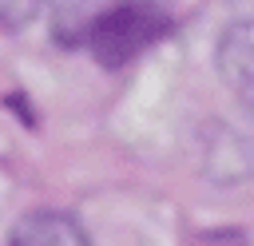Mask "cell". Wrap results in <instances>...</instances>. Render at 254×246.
I'll list each match as a JSON object with an SVG mask.
<instances>
[{
	"label": "cell",
	"instance_id": "cell-1",
	"mask_svg": "<svg viewBox=\"0 0 254 246\" xmlns=\"http://www.w3.org/2000/svg\"><path fill=\"white\" fill-rule=\"evenodd\" d=\"M171 28V12L159 0H119L103 16H95L87 40L103 67H123Z\"/></svg>",
	"mask_w": 254,
	"mask_h": 246
},
{
	"label": "cell",
	"instance_id": "cell-2",
	"mask_svg": "<svg viewBox=\"0 0 254 246\" xmlns=\"http://www.w3.org/2000/svg\"><path fill=\"white\" fill-rule=\"evenodd\" d=\"M218 75L226 79V87L254 107V16L238 20L222 32L218 40Z\"/></svg>",
	"mask_w": 254,
	"mask_h": 246
},
{
	"label": "cell",
	"instance_id": "cell-3",
	"mask_svg": "<svg viewBox=\"0 0 254 246\" xmlns=\"http://www.w3.org/2000/svg\"><path fill=\"white\" fill-rule=\"evenodd\" d=\"M8 242L12 246H91L87 230L64 210H32L16 218Z\"/></svg>",
	"mask_w": 254,
	"mask_h": 246
},
{
	"label": "cell",
	"instance_id": "cell-4",
	"mask_svg": "<svg viewBox=\"0 0 254 246\" xmlns=\"http://www.w3.org/2000/svg\"><path fill=\"white\" fill-rule=\"evenodd\" d=\"M36 16H44L40 0H0V28H20Z\"/></svg>",
	"mask_w": 254,
	"mask_h": 246
},
{
	"label": "cell",
	"instance_id": "cell-5",
	"mask_svg": "<svg viewBox=\"0 0 254 246\" xmlns=\"http://www.w3.org/2000/svg\"><path fill=\"white\" fill-rule=\"evenodd\" d=\"M83 0H40V8L44 12H56V16H64V12H75Z\"/></svg>",
	"mask_w": 254,
	"mask_h": 246
}]
</instances>
